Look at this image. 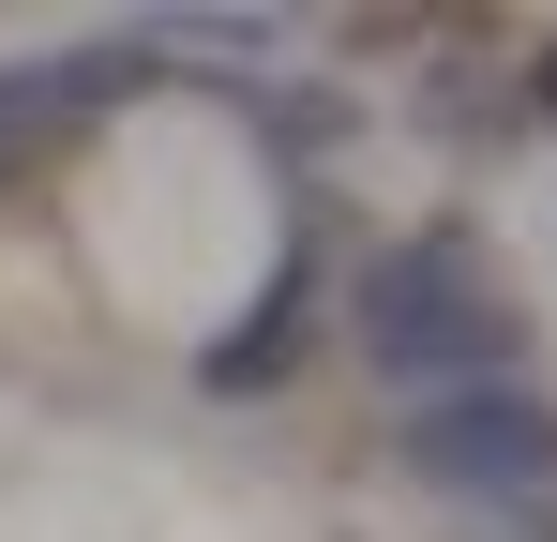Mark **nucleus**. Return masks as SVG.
Returning <instances> with one entry per match:
<instances>
[{"label":"nucleus","mask_w":557,"mask_h":542,"mask_svg":"<svg viewBox=\"0 0 557 542\" xmlns=\"http://www.w3.org/2000/svg\"><path fill=\"white\" fill-rule=\"evenodd\" d=\"M407 467L453 482V497H528V482H557V407L512 392V377H467L407 422Z\"/></svg>","instance_id":"nucleus-2"},{"label":"nucleus","mask_w":557,"mask_h":542,"mask_svg":"<svg viewBox=\"0 0 557 542\" xmlns=\"http://www.w3.org/2000/svg\"><path fill=\"white\" fill-rule=\"evenodd\" d=\"M286 361H301V271H286L272 301H257V317H242V332L211 347V392H272Z\"/></svg>","instance_id":"nucleus-3"},{"label":"nucleus","mask_w":557,"mask_h":542,"mask_svg":"<svg viewBox=\"0 0 557 542\" xmlns=\"http://www.w3.org/2000/svg\"><path fill=\"white\" fill-rule=\"evenodd\" d=\"M362 347L422 392H467V377H512V301H497V257L467 226H422L362 271Z\"/></svg>","instance_id":"nucleus-1"}]
</instances>
